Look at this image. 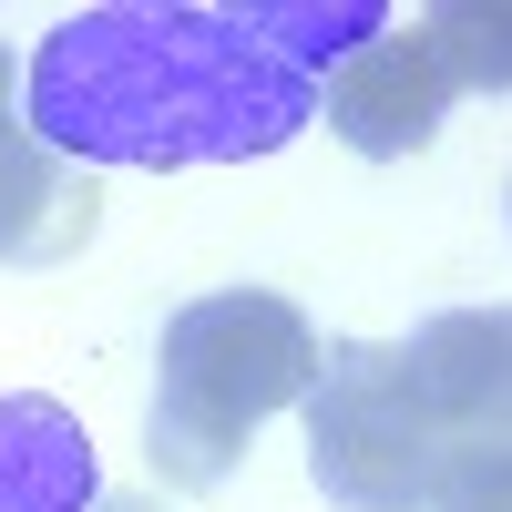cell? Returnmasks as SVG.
<instances>
[{
    "label": "cell",
    "mask_w": 512,
    "mask_h": 512,
    "mask_svg": "<svg viewBox=\"0 0 512 512\" xmlns=\"http://www.w3.org/2000/svg\"><path fill=\"white\" fill-rule=\"evenodd\" d=\"M318 123V82L246 31L236 0L62 11L21 62V134L62 164H246Z\"/></svg>",
    "instance_id": "1"
},
{
    "label": "cell",
    "mask_w": 512,
    "mask_h": 512,
    "mask_svg": "<svg viewBox=\"0 0 512 512\" xmlns=\"http://www.w3.org/2000/svg\"><path fill=\"white\" fill-rule=\"evenodd\" d=\"M236 11H246V31L267 41L277 62H297L308 82H328L338 62H359L379 31H400L390 0H236Z\"/></svg>",
    "instance_id": "8"
},
{
    "label": "cell",
    "mask_w": 512,
    "mask_h": 512,
    "mask_svg": "<svg viewBox=\"0 0 512 512\" xmlns=\"http://www.w3.org/2000/svg\"><path fill=\"white\" fill-rule=\"evenodd\" d=\"M410 369L431 390L441 451L451 441H502L512 451V308H451L410 338Z\"/></svg>",
    "instance_id": "5"
},
{
    "label": "cell",
    "mask_w": 512,
    "mask_h": 512,
    "mask_svg": "<svg viewBox=\"0 0 512 512\" xmlns=\"http://www.w3.org/2000/svg\"><path fill=\"white\" fill-rule=\"evenodd\" d=\"M93 502H103L93 431L62 400L11 390L0 400V512H93Z\"/></svg>",
    "instance_id": "6"
},
{
    "label": "cell",
    "mask_w": 512,
    "mask_h": 512,
    "mask_svg": "<svg viewBox=\"0 0 512 512\" xmlns=\"http://www.w3.org/2000/svg\"><path fill=\"white\" fill-rule=\"evenodd\" d=\"M420 41L451 72V93H512V0H441Z\"/></svg>",
    "instance_id": "9"
},
{
    "label": "cell",
    "mask_w": 512,
    "mask_h": 512,
    "mask_svg": "<svg viewBox=\"0 0 512 512\" xmlns=\"http://www.w3.org/2000/svg\"><path fill=\"white\" fill-rule=\"evenodd\" d=\"M93 512H154V502H93Z\"/></svg>",
    "instance_id": "12"
},
{
    "label": "cell",
    "mask_w": 512,
    "mask_h": 512,
    "mask_svg": "<svg viewBox=\"0 0 512 512\" xmlns=\"http://www.w3.org/2000/svg\"><path fill=\"white\" fill-rule=\"evenodd\" d=\"M318 328L267 287H226V297H195V308L164 318V349H154V420H144V451L175 492H216L246 431L277 420L287 400L318 390Z\"/></svg>",
    "instance_id": "2"
},
{
    "label": "cell",
    "mask_w": 512,
    "mask_h": 512,
    "mask_svg": "<svg viewBox=\"0 0 512 512\" xmlns=\"http://www.w3.org/2000/svg\"><path fill=\"white\" fill-rule=\"evenodd\" d=\"M11 134H21V62L0 52V144H11Z\"/></svg>",
    "instance_id": "11"
},
{
    "label": "cell",
    "mask_w": 512,
    "mask_h": 512,
    "mask_svg": "<svg viewBox=\"0 0 512 512\" xmlns=\"http://www.w3.org/2000/svg\"><path fill=\"white\" fill-rule=\"evenodd\" d=\"M318 113H328V134L338 144H359V154H420L441 134V113H451V72L431 62V41H420L410 21L400 31H379L359 62H338L318 82Z\"/></svg>",
    "instance_id": "4"
},
{
    "label": "cell",
    "mask_w": 512,
    "mask_h": 512,
    "mask_svg": "<svg viewBox=\"0 0 512 512\" xmlns=\"http://www.w3.org/2000/svg\"><path fill=\"white\" fill-rule=\"evenodd\" d=\"M93 175H72V164L52 144L11 134L0 144V267H52V256H72L82 236H93Z\"/></svg>",
    "instance_id": "7"
},
{
    "label": "cell",
    "mask_w": 512,
    "mask_h": 512,
    "mask_svg": "<svg viewBox=\"0 0 512 512\" xmlns=\"http://www.w3.org/2000/svg\"><path fill=\"white\" fill-rule=\"evenodd\" d=\"M308 410V482L338 512H420L441 472V420L431 390H420L410 349H379V338H349L328 349Z\"/></svg>",
    "instance_id": "3"
},
{
    "label": "cell",
    "mask_w": 512,
    "mask_h": 512,
    "mask_svg": "<svg viewBox=\"0 0 512 512\" xmlns=\"http://www.w3.org/2000/svg\"><path fill=\"white\" fill-rule=\"evenodd\" d=\"M420 512H512V451L502 441H451Z\"/></svg>",
    "instance_id": "10"
}]
</instances>
